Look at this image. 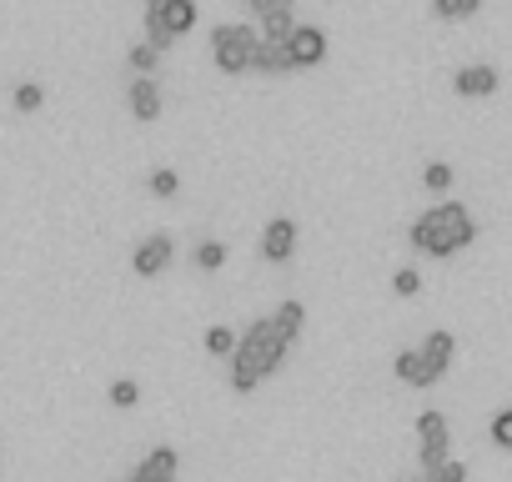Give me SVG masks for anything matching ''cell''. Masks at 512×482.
I'll list each match as a JSON object with an SVG mask.
<instances>
[{
  "label": "cell",
  "instance_id": "obj_25",
  "mask_svg": "<svg viewBox=\"0 0 512 482\" xmlns=\"http://www.w3.org/2000/svg\"><path fill=\"white\" fill-rule=\"evenodd\" d=\"M492 442L502 447V452H512V407H502V412H492Z\"/></svg>",
  "mask_w": 512,
  "mask_h": 482
},
{
  "label": "cell",
  "instance_id": "obj_27",
  "mask_svg": "<svg viewBox=\"0 0 512 482\" xmlns=\"http://www.w3.org/2000/svg\"><path fill=\"white\" fill-rule=\"evenodd\" d=\"M427 482H467V462H457V457H447L437 472H427Z\"/></svg>",
  "mask_w": 512,
  "mask_h": 482
},
{
  "label": "cell",
  "instance_id": "obj_5",
  "mask_svg": "<svg viewBox=\"0 0 512 482\" xmlns=\"http://www.w3.org/2000/svg\"><path fill=\"white\" fill-rule=\"evenodd\" d=\"M417 357H422V382H417V387H432V382L447 377V367H452V357H457V337L437 327V332H427V342L417 347Z\"/></svg>",
  "mask_w": 512,
  "mask_h": 482
},
{
  "label": "cell",
  "instance_id": "obj_4",
  "mask_svg": "<svg viewBox=\"0 0 512 482\" xmlns=\"http://www.w3.org/2000/svg\"><path fill=\"white\" fill-rule=\"evenodd\" d=\"M417 437H422V472H437L447 457H452V432H447V417L437 412V407H427V412H417Z\"/></svg>",
  "mask_w": 512,
  "mask_h": 482
},
{
  "label": "cell",
  "instance_id": "obj_1",
  "mask_svg": "<svg viewBox=\"0 0 512 482\" xmlns=\"http://www.w3.org/2000/svg\"><path fill=\"white\" fill-rule=\"evenodd\" d=\"M297 342L272 322V312L262 317V322H251V332L236 342V352H231V362H226V382H231V392H256V382L262 377H272L282 362H287V352H292Z\"/></svg>",
  "mask_w": 512,
  "mask_h": 482
},
{
  "label": "cell",
  "instance_id": "obj_11",
  "mask_svg": "<svg viewBox=\"0 0 512 482\" xmlns=\"http://www.w3.org/2000/svg\"><path fill=\"white\" fill-rule=\"evenodd\" d=\"M126 106H131L136 121H161V86H156V76H136L131 91H126Z\"/></svg>",
  "mask_w": 512,
  "mask_h": 482
},
{
  "label": "cell",
  "instance_id": "obj_26",
  "mask_svg": "<svg viewBox=\"0 0 512 482\" xmlns=\"http://www.w3.org/2000/svg\"><path fill=\"white\" fill-rule=\"evenodd\" d=\"M392 292H397V297H417V292H422V272H417V267H402V272L392 277Z\"/></svg>",
  "mask_w": 512,
  "mask_h": 482
},
{
  "label": "cell",
  "instance_id": "obj_24",
  "mask_svg": "<svg viewBox=\"0 0 512 482\" xmlns=\"http://www.w3.org/2000/svg\"><path fill=\"white\" fill-rule=\"evenodd\" d=\"M392 372H397L407 387H417V382H422V357H417V352H397V357H392Z\"/></svg>",
  "mask_w": 512,
  "mask_h": 482
},
{
  "label": "cell",
  "instance_id": "obj_7",
  "mask_svg": "<svg viewBox=\"0 0 512 482\" xmlns=\"http://www.w3.org/2000/svg\"><path fill=\"white\" fill-rule=\"evenodd\" d=\"M287 51H292V66L297 71H312V66L327 61V31L322 26H297L292 41H287Z\"/></svg>",
  "mask_w": 512,
  "mask_h": 482
},
{
  "label": "cell",
  "instance_id": "obj_6",
  "mask_svg": "<svg viewBox=\"0 0 512 482\" xmlns=\"http://www.w3.org/2000/svg\"><path fill=\"white\" fill-rule=\"evenodd\" d=\"M171 257H176L171 236H166V231H151V236H141V241H136V252H131V272H136V277H161V272L171 267Z\"/></svg>",
  "mask_w": 512,
  "mask_h": 482
},
{
  "label": "cell",
  "instance_id": "obj_21",
  "mask_svg": "<svg viewBox=\"0 0 512 482\" xmlns=\"http://www.w3.org/2000/svg\"><path fill=\"white\" fill-rule=\"evenodd\" d=\"M452 181H457L452 161H427V166H422V186H427V191H447Z\"/></svg>",
  "mask_w": 512,
  "mask_h": 482
},
{
  "label": "cell",
  "instance_id": "obj_19",
  "mask_svg": "<svg viewBox=\"0 0 512 482\" xmlns=\"http://www.w3.org/2000/svg\"><path fill=\"white\" fill-rule=\"evenodd\" d=\"M201 342H206V352H211V357H231V352H236V342H241V337H231V327H221V322H211V327H206V337H201Z\"/></svg>",
  "mask_w": 512,
  "mask_h": 482
},
{
  "label": "cell",
  "instance_id": "obj_17",
  "mask_svg": "<svg viewBox=\"0 0 512 482\" xmlns=\"http://www.w3.org/2000/svg\"><path fill=\"white\" fill-rule=\"evenodd\" d=\"M126 66H131L136 76H156V66H161V51H156L151 41H136V46L126 51Z\"/></svg>",
  "mask_w": 512,
  "mask_h": 482
},
{
  "label": "cell",
  "instance_id": "obj_20",
  "mask_svg": "<svg viewBox=\"0 0 512 482\" xmlns=\"http://www.w3.org/2000/svg\"><path fill=\"white\" fill-rule=\"evenodd\" d=\"M106 397H111V407H121V412H131V407L141 402V382H136V377H116Z\"/></svg>",
  "mask_w": 512,
  "mask_h": 482
},
{
  "label": "cell",
  "instance_id": "obj_14",
  "mask_svg": "<svg viewBox=\"0 0 512 482\" xmlns=\"http://www.w3.org/2000/svg\"><path fill=\"white\" fill-rule=\"evenodd\" d=\"M272 322L297 342V337H302V327H307V307H302L297 297H287V302H277V307H272Z\"/></svg>",
  "mask_w": 512,
  "mask_h": 482
},
{
  "label": "cell",
  "instance_id": "obj_2",
  "mask_svg": "<svg viewBox=\"0 0 512 482\" xmlns=\"http://www.w3.org/2000/svg\"><path fill=\"white\" fill-rule=\"evenodd\" d=\"M407 241L422 252V257H457L462 247L477 241V216L462 206V201H442L432 211H422L407 231Z\"/></svg>",
  "mask_w": 512,
  "mask_h": 482
},
{
  "label": "cell",
  "instance_id": "obj_12",
  "mask_svg": "<svg viewBox=\"0 0 512 482\" xmlns=\"http://www.w3.org/2000/svg\"><path fill=\"white\" fill-rule=\"evenodd\" d=\"M251 71H262V76H287V71H297V66H292V51H287V46H277V41H256V51H251Z\"/></svg>",
  "mask_w": 512,
  "mask_h": 482
},
{
  "label": "cell",
  "instance_id": "obj_13",
  "mask_svg": "<svg viewBox=\"0 0 512 482\" xmlns=\"http://www.w3.org/2000/svg\"><path fill=\"white\" fill-rule=\"evenodd\" d=\"M196 26V0H161V31L176 41Z\"/></svg>",
  "mask_w": 512,
  "mask_h": 482
},
{
  "label": "cell",
  "instance_id": "obj_8",
  "mask_svg": "<svg viewBox=\"0 0 512 482\" xmlns=\"http://www.w3.org/2000/svg\"><path fill=\"white\" fill-rule=\"evenodd\" d=\"M297 252V221L292 216H272L267 231H262V257L267 262H292Z\"/></svg>",
  "mask_w": 512,
  "mask_h": 482
},
{
  "label": "cell",
  "instance_id": "obj_23",
  "mask_svg": "<svg viewBox=\"0 0 512 482\" xmlns=\"http://www.w3.org/2000/svg\"><path fill=\"white\" fill-rule=\"evenodd\" d=\"M432 11H437L442 21H467V16L482 11V0H432Z\"/></svg>",
  "mask_w": 512,
  "mask_h": 482
},
{
  "label": "cell",
  "instance_id": "obj_3",
  "mask_svg": "<svg viewBox=\"0 0 512 482\" xmlns=\"http://www.w3.org/2000/svg\"><path fill=\"white\" fill-rule=\"evenodd\" d=\"M256 36L246 21H231V26H216L211 31V61H216V71H226V76H241V71H251V51H256Z\"/></svg>",
  "mask_w": 512,
  "mask_h": 482
},
{
  "label": "cell",
  "instance_id": "obj_18",
  "mask_svg": "<svg viewBox=\"0 0 512 482\" xmlns=\"http://www.w3.org/2000/svg\"><path fill=\"white\" fill-rule=\"evenodd\" d=\"M292 31H297V16H292V11H277V16H267V21H262V41L287 46V41H292Z\"/></svg>",
  "mask_w": 512,
  "mask_h": 482
},
{
  "label": "cell",
  "instance_id": "obj_9",
  "mask_svg": "<svg viewBox=\"0 0 512 482\" xmlns=\"http://www.w3.org/2000/svg\"><path fill=\"white\" fill-rule=\"evenodd\" d=\"M497 86H502V76H497V66H487V61L452 71V91H457V96H492Z\"/></svg>",
  "mask_w": 512,
  "mask_h": 482
},
{
  "label": "cell",
  "instance_id": "obj_15",
  "mask_svg": "<svg viewBox=\"0 0 512 482\" xmlns=\"http://www.w3.org/2000/svg\"><path fill=\"white\" fill-rule=\"evenodd\" d=\"M11 101H16V111H21V116H36V111L46 106V86H41V81H16Z\"/></svg>",
  "mask_w": 512,
  "mask_h": 482
},
{
  "label": "cell",
  "instance_id": "obj_10",
  "mask_svg": "<svg viewBox=\"0 0 512 482\" xmlns=\"http://www.w3.org/2000/svg\"><path fill=\"white\" fill-rule=\"evenodd\" d=\"M176 472H181V452L176 447H151L141 457V467L131 472V482H176Z\"/></svg>",
  "mask_w": 512,
  "mask_h": 482
},
{
  "label": "cell",
  "instance_id": "obj_22",
  "mask_svg": "<svg viewBox=\"0 0 512 482\" xmlns=\"http://www.w3.org/2000/svg\"><path fill=\"white\" fill-rule=\"evenodd\" d=\"M146 186H151V196H161V201H171V196L181 191V176H176L171 166H156V171L146 176Z\"/></svg>",
  "mask_w": 512,
  "mask_h": 482
},
{
  "label": "cell",
  "instance_id": "obj_28",
  "mask_svg": "<svg viewBox=\"0 0 512 482\" xmlns=\"http://www.w3.org/2000/svg\"><path fill=\"white\" fill-rule=\"evenodd\" d=\"M292 6H297V0H246V11H251V16H262V21L277 16V11H292Z\"/></svg>",
  "mask_w": 512,
  "mask_h": 482
},
{
  "label": "cell",
  "instance_id": "obj_16",
  "mask_svg": "<svg viewBox=\"0 0 512 482\" xmlns=\"http://www.w3.org/2000/svg\"><path fill=\"white\" fill-rule=\"evenodd\" d=\"M201 272H221L226 267V241H216V236H206V241H196V257H191Z\"/></svg>",
  "mask_w": 512,
  "mask_h": 482
}]
</instances>
